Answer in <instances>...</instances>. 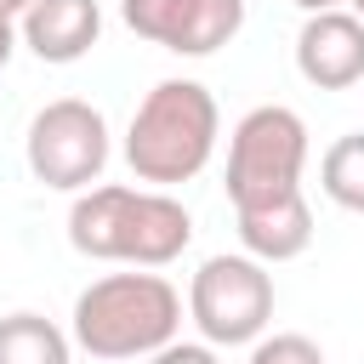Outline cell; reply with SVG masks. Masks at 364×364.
Segmentation results:
<instances>
[{
  "instance_id": "8",
  "label": "cell",
  "mask_w": 364,
  "mask_h": 364,
  "mask_svg": "<svg viewBox=\"0 0 364 364\" xmlns=\"http://www.w3.org/2000/svg\"><path fill=\"white\" fill-rule=\"evenodd\" d=\"M296 74L318 91H347L364 80V23L353 11H313L296 34Z\"/></svg>"
},
{
  "instance_id": "14",
  "label": "cell",
  "mask_w": 364,
  "mask_h": 364,
  "mask_svg": "<svg viewBox=\"0 0 364 364\" xmlns=\"http://www.w3.org/2000/svg\"><path fill=\"white\" fill-rule=\"evenodd\" d=\"M142 364H222L216 358V347H205V341H171V347H159V353H148Z\"/></svg>"
},
{
  "instance_id": "16",
  "label": "cell",
  "mask_w": 364,
  "mask_h": 364,
  "mask_svg": "<svg viewBox=\"0 0 364 364\" xmlns=\"http://www.w3.org/2000/svg\"><path fill=\"white\" fill-rule=\"evenodd\" d=\"M296 11L301 17H313V11H347V0H296Z\"/></svg>"
},
{
  "instance_id": "17",
  "label": "cell",
  "mask_w": 364,
  "mask_h": 364,
  "mask_svg": "<svg viewBox=\"0 0 364 364\" xmlns=\"http://www.w3.org/2000/svg\"><path fill=\"white\" fill-rule=\"evenodd\" d=\"M0 11H6V17H23V11H28V0H0Z\"/></svg>"
},
{
  "instance_id": "12",
  "label": "cell",
  "mask_w": 364,
  "mask_h": 364,
  "mask_svg": "<svg viewBox=\"0 0 364 364\" xmlns=\"http://www.w3.org/2000/svg\"><path fill=\"white\" fill-rule=\"evenodd\" d=\"M318 188H324L330 205L364 216V131H347V136H336V142L324 148V159H318Z\"/></svg>"
},
{
  "instance_id": "9",
  "label": "cell",
  "mask_w": 364,
  "mask_h": 364,
  "mask_svg": "<svg viewBox=\"0 0 364 364\" xmlns=\"http://www.w3.org/2000/svg\"><path fill=\"white\" fill-rule=\"evenodd\" d=\"M17 40L40 63L68 68L102 40V6L97 0H28V11L17 17Z\"/></svg>"
},
{
  "instance_id": "11",
  "label": "cell",
  "mask_w": 364,
  "mask_h": 364,
  "mask_svg": "<svg viewBox=\"0 0 364 364\" xmlns=\"http://www.w3.org/2000/svg\"><path fill=\"white\" fill-rule=\"evenodd\" d=\"M0 364H74V341L46 313H6L0 318Z\"/></svg>"
},
{
  "instance_id": "6",
  "label": "cell",
  "mask_w": 364,
  "mask_h": 364,
  "mask_svg": "<svg viewBox=\"0 0 364 364\" xmlns=\"http://www.w3.org/2000/svg\"><path fill=\"white\" fill-rule=\"evenodd\" d=\"M108 119L102 108H91L85 97H57L46 102L34 119H28V136H23V159H28V176L57 188V193H85L102 182L108 171Z\"/></svg>"
},
{
  "instance_id": "10",
  "label": "cell",
  "mask_w": 364,
  "mask_h": 364,
  "mask_svg": "<svg viewBox=\"0 0 364 364\" xmlns=\"http://www.w3.org/2000/svg\"><path fill=\"white\" fill-rule=\"evenodd\" d=\"M233 222H239L245 256H256L262 267L296 262L313 245V205H307V193H290V199H273V205H256V210H233Z\"/></svg>"
},
{
  "instance_id": "5",
  "label": "cell",
  "mask_w": 364,
  "mask_h": 364,
  "mask_svg": "<svg viewBox=\"0 0 364 364\" xmlns=\"http://www.w3.org/2000/svg\"><path fill=\"white\" fill-rule=\"evenodd\" d=\"M188 318L205 347H250L273 324V273L245 250L205 256L188 279Z\"/></svg>"
},
{
  "instance_id": "4",
  "label": "cell",
  "mask_w": 364,
  "mask_h": 364,
  "mask_svg": "<svg viewBox=\"0 0 364 364\" xmlns=\"http://www.w3.org/2000/svg\"><path fill=\"white\" fill-rule=\"evenodd\" d=\"M301 171H307V125L296 108L262 102L233 125L228 136V205L233 210H256V205L301 193Z\"/></svg>"
},
{
  "instance_id": "1",
  "label": "cell",
  "mask_w": 364,
  "mask_h": 364,
  "mask_svg": "<svg viewBox=\"0 0 364 364\" xmlns=\"http://www.w3.org/2000/svg\"><path fill=\"white\" fill-rule=\"evenodd\" d=\"M68 245L85 262H119V267L159 273L193 245V210L165 188L97 182L74 193L68 205Z\"/></svg>"
},
{
  "instance_id": "7",
  "label": "cell",
  "mask_w": 364,
  "mask_h": 364,
  "mask_svg": "<svg viewBox=\"0 0 364 364\" xmlns=\"http://www.w3.org/2000/svg\"><path fill=\"white\" fill-rule=\"evenodd\" d=\"M119 23L176 57H210L245 28V0H119Z\"/></svg>"
},
{
  "instance_id": "15",
  "label": "cell",
  "mask_w": 364,
  "mask_h": 364,
  "mask_svg": "<svg viewBox=\"0 0 364 364\" xmlns=\"http://www.w3.org/2000/svg\"><path fill=\"white\" fill-rule=\"evenodd\" d=\"M17 46H23V40H17V17H6V11H0V68L17 57Z\"/></svg>"
},
{
  "instance_id": "18",
  "label": "cell",
  "mask_w": 364,
  "mask_h": 364,
  "mask_svg": "<svg viewBox=\"0 0 364 364\" xmlns=\"http://www.w3.org/2000/svg\"><path fill=\"white\" fill-rule=\"evenodd\" d=\"M347 11H353V17H358V23H364V0H347Z\"/></svg>"
},
{
  "instance_id": "3",
  "label": "cell",
  "mask_w": 364,
  "mask_h": 364,
  "mask_svg": "<svg viewBox=\"0 0 364 364\" xmlns=\"http://www.w3.org/2000/svg\"><path fill=\"white\" fill-rule=\"evenodd\" d=\"M222 142V108L199 80H159L131 125H125V165L142 188H182L193 182Z\"/></svg>"
},
{
  "instance_id": "2",
  "label": "cell",
  "mask_w": 364,
  "mask_h": 364,
  "mask_svg": "<svg viewBox=\"0 0 364 364\" xmlns=\"http://www.w3.org/2000/svg\"><path fill=\"white\" fill-rule=\"evenodd\" d=\"M182 330V290L165 273L148 267H125V273H102L74 296L68 313V341L102 364L119 358H148L159 347H171Z\"/></svg>"
},
{
  "instance_id": "13",
  "label": "cell",
  "mask_w": 364,
  "mask_h": 364,
  "mask_svg": "<svg viewBox=\"0 0 364 364\" xmlns=\"http://www.w3.org/2000/svg\"><path fill=\"white\" fill-rule=\"evenodd\" d=\"M245 364H324V347L313 336H301V330H273V336L250 341Z\"/></svg>"
}]
</instances>
